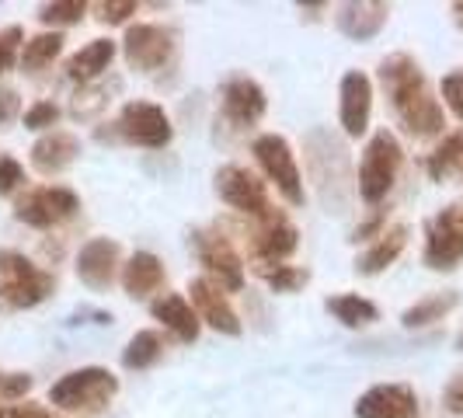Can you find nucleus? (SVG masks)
<instances>
[{
  "label": "nucleus",
  "instance_id": "f257e3e1",
  "mask_svg": "<svg viewBox=\"0 0 463 418\" xmlns=\"http://www.w3.org/2000/svg\"><path fill=\"white\" fill-rule=\"evenodd\" d=\"M380 84L391 98L397 122L418 139L439 137L446 129V112H442L439 98L429 88L425 70L418 67L415 56L408 52H391L380 60Z\"/></svg>",
  "mask_w": 463,
  "mask_h": 418
},
{
  "label": "nucleus",
  "instance_id": "f03ea898",
  "mask_svg": "<svg viewBox=\"0 0 463 418\" xmlns=\"http://www.w3.org/2000/svg\"><path fill=\"white\" fill-rule=\"evenodd\" d=\"M118 394V376L105 366H80L63 373L49 387V404L67 415H101Z\"/></svg>",
  "mask_w": 463,
  "mask_h": 418
},
{
  "label": "nucleus",
  "instance_id": "7ed1b4c3",
  "mask_svg": "<svg viewBox=\"0 0 463 418\" xmlns=\"http://www.w3.org/2000/svg\"><path fill=\"white\" fill-rule=\"evenodd\" d=\"M307 150V171L310 182L321 192V203L327 206V213H342L348 192V150L345 143L335 137L331 129H310L303 139Z\"/></svg>",
  "mask_w": 463,
  "mask_h": 418
},
{
  "label": "nucleus",
  "instance_id": "20e7f679",
  "mask_svg": "<svg viewBox=\"0 0 463 418\" xmlns=\"http://www.w3.org/2000/svg\"><path fill=\"white\" fill-rule=\"evenodd\" d=\"M401 164H404V147L391 129H376L366 147H363V157H359V175H355V188H359V199L363 203H383L394 188L397 175H401Z\"/></svg>",
  "mask_w": 463,
  "mask_h": 418
},
{
  "label": "nucleus",
  "instance_id": "39448f33",
  "mask_svg": "<svg viewBox=\"0 0 463 418\" xmlns=\"http://www.w3.org/2000/svg\"><path fill=\"white\" fill-rule=\"evenodd\" d=\"M56 293V276L22 252H0V303L7 310H32Z\"/></svg>",
  "mask_w": 463,
  "mask_h": 418
},
{
  "label": "nucleus",
  "instance_id": "423d86ee",
  "mask_svg": "<svg viewBox=\"0 0 463 418\" xmlns=\"http://www.w3.org/2000/svg\"><path fill=\"white\" fill-rule=\"evenodd\" d=\"M258 167L265 175L269 185H276V192L289 203V206H303L307 203V188H303V171L293 154V143L279 133H261L251 143Z\"/></svg>",
  "mask_w": 463,
  "mask_h": 418
},
{
  "label": "nucleus",
  "instance_id": "0eeeda50",
  "mask_svg": "<svg viewBox=\"0 0 463 418\" xmlns=\"http://www.w3.org/2000/svg\"><path fill=\"white\" fill-rule=\"evenodd\" d=\"M213 188H216V195H220L227 206L237 209V213H244V216H251L255 223H265V220H276L279 216V209L272 206V199H269V185L258 178L255 171H248V167H241V164H223V167H216Z\"/></svg>",
  "mask_w": 463,
  "mask_h": 418
},
{
  "label": "nucleus",
  "instance_id": "6e6552de",
  "mask_svg": "<svg viewBox=\"0 0 463 418\" xmlns=\"http://www.w3.org/2000/svg\"><path fill=\"white\" fill-rule=\"evenodd\" d=\"M188 244L199 258V265L206 269V279L216 282L223 293H241L244 290V258L237 255L233 241L223 231L199 227L188 233Z\"/></svg>",
  "mask_w": 463,
  "mask_h": 418
},
{
  "label": "nucleus",
  "instance_id": "1a4fd4ad",
  "mask_svg": "<svg viewBox=\"0 0 463 418\" xmlns=\"http://www.w3.org/2000/svg\"><path fill=\"white\" fill-rule=\"evenodd\" d=\"M80 213V195L67 185L24 188L14 199V220L32 231H52Z\"/></svg>",
  "mask_w": 463,
  "mask_h": 418
},
{
  "label": "nucleus",
  "instance_id": "9d476101",
  "mask_svg": "<svg viewBox=\"0 0 463 418\" xmlns=\"http://www.w3.org/2000/svg\"><path fill=\"white\" fill-rule=\"evenodd\" d=\"M175 52H178V32L171 24L137 22L122 35V60L137 73H157L175 60Z\"/></svg>",
  "mask_w": 463,
  "mask_h": 418
},
{
  "label": "nucleus",
  "instance_id": "9b49d317",
  "mask_svg": "<svg viewBox=\"0 0 463 418\" xmlns=\"http://www.w3.org/2000/svg\"><path fill=\"white\" fill-rule=\"evenodd\" d=\"M421 261L432 272H453L463 261V203L442 206L425 223V252Z\"/></svg>",
  "mask_w": 463,
  "mask_h": 418
},
{
  "label": "nucleus",
  "instance_id": "f8f14e48",
  "mask_svg": "<svg viewBox=\"0 0 463 418\" xmlns=\"http://www.w3.org/2000/svg\"><path fill=\"white\" fill-rule=\"evenodd\" d=\"M116 137L143 147V150H164L175 139L171 116L164 112L157 101H126L116 119Z\"/></svg>",
  "mask_w": 463,
  "mask_h": 418
},
{
  "label": "nucleus",
  "instance_id": "ddd939ff",
  "mask_svg": "<svg viewBox=\"0 0 463 418\" xmlns=\"http://www.w3.org/2000/svg\"><path fill=\"white\" fill-rule=\"evenodd\" d=\"M220 109H223V119L231 122V129L248 133L269 112V94H265V88L258 84L255 77L233 73L220 88Z\"/></svg>",
  "mask_w": 463,
  "mask_h": 418
},
{
  "label": "nucleus",
  "instance_id": "4468645a",
  "mask_svg": "<svg viewBox=\"0 0 463 418\" xmlns=\"http://www.w3.org/2000/svg\"><path fill=\"white\" fill-rule=\"evenodd\" d=\"M73 272L94 293L112 290V282L122 272V244H118L116 237H91V241H84L80 252H77V261H73Z\"/></svg>",
  "mask_w": 463,
  "mask_h": 418
},
{
  "label": "nucleus",
  "instance_id": "2eb2a0df",
  "mask_svg": "<svg viewBox=\"0 0 463 418\" xmlns=\"http://www.w3.org/2000/svg\"><path fill=\"white\" fill-rule=\"evenodd\" d=\"M248 248H251V261L255 269H272V265H286L300 248V231L279 213L276 220L255 223L248 233Z\"/></svg>",
  "mask_w": 463,
  "mask_h": 418
},
{
  "label": "nucleus",
  "instance_id": "dca6fc26",
  "mask_svg": "<svg viewBox=\"0 0 463 418\" xmlns=\"http://www.w3.org/2000/svg\"><path fill=\"white\" fill-rule=\"evenodd\" d=\"M188 303H192V310L199 314V321L209 325L213 331H220V335H244V321H241V314L233 310V303L227 300V293L216 286V282H209L206 276H195L188 282Z\"/></svg>",
  "mask_w": 463,
  "mask_h": 418
},
{
  "label": "nucleus",
  "instance_id": "f3484780",
  "mask_svg": "<svg viewBox=\"0 0 463 418\" xmlns=\"http://www.w3.org/2000/svg\"><path fill=\"white\" fill-rule=\"evenodd\" d=\"M373 116V81L363 70H348L338 84V122L348 139H359L370 133Z\"/></svg>",
  "mask_w": 463,
  "mask_h": 418
},
{
  "label": "nucleus",
  "instance_id": "a211bd4d",
  "mask_svg": "<svg viewBox=\"0 0 463 418\" xmlns=\"http://www.w3.org/2000/svg\"><path fill=\"white\" fill-rule=\"evenodd\" d=\"M355 418H418V394L408 384H376L355 401Z\"/></svg>",
  "mask_w": 463,
  "mask_h": 418
},
{
  "label": "nucleus",
  "instance_id": "6ab92c4d",
  "mask_svg": "<svg viewBox=\"0 0 463 418\" xmlns=\"http://www.w3.org/2000/svg\"><path fill=\"white\" fill-rule=\"evenodd\" d=\"M391 22V4H383V0H348L338 7V14H335V24H338V32L352 39V43H370L376 39L383 28Z\"/></svg>",
  "mask_w": 463,
  "mask_h": 418
},
{
  "label": "nucleus",
  "instance_id": "aec40b11",
  "mask_svg": "<svg viewBox=\"0 0 463 418\" xmlns=\"http://www.w3.org/2000/svg\"><path fill=\"white\" fill-rule=\"evenodd\" d=\"M80 157V137L70 133V129H52V133H43V137L32 143L28 150V161L39 175H63L67 167H73Z\"/></svg>",
  "mask_w": 463,
  "mask_h": 418
},
{
  "label": "nucleus",
  "instance_id": "412c9836",
  "mask_svg": "<svg viewBox=\"0 0 463 418\" xmlns=\"http://www.w3.org/2000/svg\"><path fill=\"white\" fill-rule=\"evenodd\" d=\"M122 293L129 300H150L154 293L161 297V290L167 286V272H164V261L154 252H133V255L122 261Z\"/></svg>",
  "mask_w": 463,
  "mask_h": 418
},
{
  "label": "nucleus",
  "instance_id": "4be33fe9",
  "mask_svg": "<svg viewBox=\"0 0 463 418\" xmlns=\"http://www.w3.org/2000/svg\"><path fill=\"white\" fill-rule=\"evenodd\" d=\"M150 314H154V321H161L164 331H171L178 342H195L199 338V331H203V321H199V314L192 310V303L188 297L182 293H161V297H154L150 300Z\"/></svg>",
  "mask_w": 463,
  "mask_h": 418
},
{
  "label": "nucleus",
  "instance_id": "5701e85b",
  "mask_svg": "<svg viewBox=\"0 0 463 418\" xmlns=\"http://www.w3.org/2000/svg\"><path fill=\"white\" fill-rule=\"evenodd\" d=\"M408 237H411V227H408V223L387 227V231L380 233L363 255L355 258V272H359V276H380V272H387L397 258L404 255Z\"/></svg>",
  "mask_w": 463,
  "mask_h": 418
},
{
  "label": "nucleus",
  "instance_id": "b1692460",
  "mask_svg": "<svg viewBox=\"0 0 463 418\" xmlns=\"http://www.w3.org/2000/svg\"><path fill=\"white\" fill-rule=\"evenodd\" d=\"M118 46L112 39H91L88 46H80L73 56L67 60V77L73 84H94V81H101L105 77V70L112 67V60H116Z\"/></svg>",
  "mask_w": 463,
  "mask_h": 418
},
{
  "label": "nucleus",
  "instance_id": "393cba45",
  "mask_svg": "<svg viewBox=\"0 0 463 418\" xmlns=\"http://www.w3.org/2000/svg\"><path fill=\"white\" fill-rule=\"evenodd\" d=\"M325 310L345 328H370L380 321V307L359 293H335L325 300Z\"/></svg>",
  "mask_w": 463,
  "mask_h": 418
},
{
  "label": "nucleus",
  "instance_id": "a878e982",
  "mask_svg": "<svg viewBox=\"0 0 463 418\" xmlns=\"http://www.w3.org/2000/svg\"><path fill=\"white\" fill-rule=\"evenodd\" d=\"M460 307V293L457 290H439V293H429V297H421L415 300L404 314H401V325L404 328H429L442 321L449 310H457Z\"/></svg>",
  "mask_w": 463,
  "mask_h": 418
},
{
  "label": "nucleus",
  "instance_id": "bb28decb",
  "mask_svg": "<svg viewBox=\"0 0 463 418\" xmlns=\"http://www.w3.org/2000/svg\"><path fill=\"white\" fill-rule=\"evenodd\" d=\"M63 32H39V35H32V39H24L22 46V70L24 73H39V70L52 67L56 60H60V52H63Z\"/></svg>",
  "mask_w": 463,
  "mask_h": 418
},
{
  "label": "nucleus",
  "instance_id": "cd10ccee",
  "mask_svg": "<svg viewBox=\"0 0 463 418\" xmlns=\"http://www.w3.org/2000/svg\"><path fill=\"white\" fill-rule=\"evenodd\" d=\"M161 356H164L161 331L143 328V331H137V335L126 342V348H122V366H126V370H150Z\"/></svg>",
  "mask_w": 463,
  "mask_h": 418
},
{
  "label": "nucleus",
  "instance_id": "c85d7f7f",
  "mask_svg": "<svg viewBox=\"0 0 463 418\" xmlns=\"http://www.w3.org/2000/svg\"><path fill=\"white\" fill-rule=\"evenodd\" d=\"M457 164H463V129L446 133L439 139V147L425 157V171H429L432 182H442V178H449L457 171Z\"/></svg>",
  "mask_w": 463,
  "mask_h": 418
},
{
  "label": "nucleus",
  "instance_id": "c756f323",
  "mask_svg": "<svg viewBox=\"0 0 463 418\" xmlns=\"http://www.w3.org/2000/svg\"><path fill=\"white\" fill-rule=\"evenodd\" d=\"M88 11H91L88 0H52V4L39 7V22L52 28V32H60V28H70V24H80Z\"/></svg>",
  "mask_w": 463,
  "mask_h": 418
},
{
  "label": "nucleus",
  "instance_id": "7c9ffc66",
  "mask_svg": "<svg viewBox=\"0 0 463 418\" xmlns=\"http://www.w3.org/2000/svg\"><path fill=\"white\" fill-rule=\"evenodd\" d=\"M258 276L265 279V286L272 290V293H300L303 286L310 282V269H303V265H272V269H255Z\"/></svg>",
  "mask_w": 463,
  "mask_h": 418
},
{
  "label": "nucleus",
  "instance_id": "2f4dec72",
  "mask_svg": "<svg viewBox=\"0 0 463 418\" xmlns=\"http://www.w3.org/2000/svg\"><path fill=\"white\" fill-rule=\"evenodd\" d=\"M109 101H112V94L109 88L101 84V81H94V84H84V88H77L73 94V105H70V112L77 119H94L101 109H109Z\"/></svg>",
  "mask_w": 463,
  "mask_h": 418
},
{
  "label": "nucleus",
  "instance_id": "473e14b6",
  "mask_svg": "<svg viewBox=\"0 0 463 418\" xmlns=\"http://www.w3.org/2000/svg\"><path fill=\"white\" fill-rule=\"evenodd\" d=\"M60 116H63V109L56 101H35V105L24 109L22 126L32 129V133H52V126L60 122Z\"/></svg>",
  "mask_w": 463,
  "mask_h": 418
},
{
  "label": "nucleus",
  "instance_id": "72a5a7b5",
  "mask_svg": "<svg viewBox=\"0 0 463 418\" xmlns=\"http://www.w3.org/2000/svg\"><path fill=\"white\" fill-rule=\"evenodd\" d=\"M22 46H24V28L22 24H7L0 32V77L22 60Z\"/></svg>",
  "mask_w": 463,
  "mask_h": 418
},
{
  "label": "nucleus",
  "instance_id": "f704fd0d",
  "mask_svg": "<svg viewBox=\"0 0 463 418\" xmlns=\"http://www.w3.org/2000/svg\"><path fill=\"white\" fill-rule=\"evenodd\" d=\"M91 11L101 24H126L139 11V4L137 0H101V4H94Z\"/></svg>",
  "mask_w": 463,
  "mask_h": 418
},
{
  "label": "nucleus",
  "instance_id": "c9c22d12",
  "mask_svg": "<svg viewBox=\"0 0 463 418\" xmlns=\"http://www.w3.org/2000/svg\"><path fill=\"white\" fill-rule=\"evenodd\" d=\"M439 94H442V101H446V109L457 119H463V67L449 70V73L442 77Z\"/></svg>",
  "mask_w": 463,
  "mask_h": 418
},
{
  "label": "nucleus",
  "instance_id": "e433bc0d",
  "mask_svg": "<svg viewBox=\"0 0 463 418\" xmlns=\"http://www.w3.org/2000/svg\"><path fill=\"white\" fill-rule=\"evenodd\" d=\"M24 185V164L11 154H0V195H14Z\"/></svg>",
  "mask_w": 463,
  "mask_h": 418
},
{
  "label": "nucleus",
  "instance_id": "4c0bfd02",
  "mask_svg": "<svg viewBox=\"0 0 463 418\" xmlns=\"http://www.w3.org/2000/svg\"><path fill=\"white\" fill-rule=\"evenodd\" d=\"M22 116V94L7 88V84H0V129H11Z\"/></svg>",
  "mask_w": 463,
  "mask_h": 418
},
{
  "label": "nucleus",
  "instance_id": "58836bf2",
  "mask_svg": "<svg viewBox=\"0 0 463 418\" xmlns=\"http://www.w3.org/2000/svg\"><path fill=\"white\" fill-rule=\"evenodd\" d=\"M0 418H52L49 404H35V401H11L0 408Z\"/></svg>",
  "mask_w": 463,
  "mask_h": 418
},
{
  "label": "nucleus",
  "instance_id": "ea45409f",
  "mask_svg": "<svg viewBox=\"0 0 463 418\" xmlns=\"http://www.w3.org/2000/svg\"><path fill=\"white\" fill-rule=\"evenodd\" d=\"M28 391H32V376H28V373H7L4 384H0V394H4L7 404H11V401H24Z\"/></svg>",
  "mask_w": 463,
  "mask_h": 418
},
{
  "label": "nucleus",
  "instance_id": "a19ab883",
  "mask_svg": "<svg viewBox=\"0 0 463 418\" xmlns=\"http://www.w3.org/2000/svg\"><path fill=\"white\" fill-rule=\"evenodd\" d=\"M383 231H387V213H383V209H376L366 223H359V227L352 231V241H355V244H359V241H376Z\"/></svg>",
  "mask_w": 463,
  "mask_h": 418
},
{
  "label": "nucleus",
  "instance_id": "79ce46f5",
  "mask_svg": "<svg viewBox=\"0 0 463 418\" xmlns=\"http://www.w3.org/2000/svg\"><path fill=\"white\" fill-rule=\"evenodd\" d=\"M442 404H446V412H449V415L463 418V373H457V376L446 384V391H442Z\"/></svg>",
  "mask_w": 463,
  "mask_h": 418
},
{
  "label": "nucleus",
  "instance_id": "37998d69",
  "mask_svg": "<svg viewBox=\"0 0 463 418\" xmlns=\"http://www.w3.org/2000/svg\"><path fill=\"white\" fill-rule=\"evenodd\" d=\"M449 14H453V22H457L463 28V0H457V4L449 7Z\"/></svg>",
  "mask_w": 463,
  "mask_h": 418
},
{
  "label": "nucleus",
  "instance_id": "c03bdc74",
  "mask_svg": "<svg viewBox=\"0 0 463 418\" xmlns=\"http://www.w3.org/2000/svg\"><path fill=\"white\" fill-rule=\"evenodd\" d=\"M457 348H463V331L457 335Z\"/></svg>",
  "mask_w": 463,
  "mask_h": 418
},
{
  "label": "nucleus",
  "instance_id": "a18cd8bd",
  "mask_svg": "<svg viewBox=\"0 0 463 418\" xmlns=\"http://www.w3.org/2000/svg\"><path fill=\"white\" fill-rule=\"evenodd\" d=\"M0 384H4V376H0Z\"/></svg>",
  "mask_w": 463,
  "mask_h": 418
}]
</instances>
